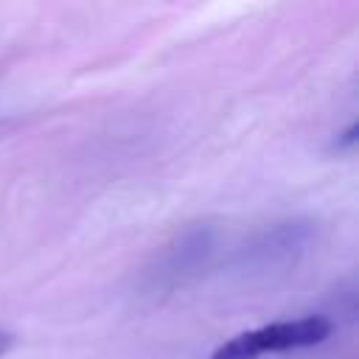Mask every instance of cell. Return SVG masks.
<instances>
[{
    "label": "cell",
    "instance_id": "obj_1",
    "mask_svg": "<svg viewBox=\"0 0 359 359\" xmlns=\"http://www.w3.org/2000/svg\"><path fill=\"white\" fill-rule=\"evenodd\" d=\"M328 334H331V323L320 314H309V317L283 320V323L244 331V334L227 339L224 345H219L210 353V359H258L261 353L311 348V345H320Z\"/></svg>",
    "mask_w": 359,
    "mask_h": 359
},
{
    "label": "cell",
    "instance_id": "obj_2",
    "mask_svg": "<svg viewBox=\"0 0 359 359\" xmlns=\"http://www.w3.org/2000/svg\"><path fill=\"white\" fill-rule=\"evenodd\" d=\"M353 143H356V123H351V126L342 132V137L334 140V149L342 151V149H348V146H353Z\"/></svg>",
    "mask_w": 359,
    "mask_h": 359
},
{
    "label": "cell",
    "instance_id": "obj_3",
    "mask_svg": "<svg viewBox=\"0 0 359 359\" xmlns=\"http://www.w3.org/2000/svg\"><path fill=\"white\" fill-rule=\"evenodd\" d=\"M11 345H14V334L0 328V356H6V353L11 351Z\"/></svg>",
    "mask_w": 359,
    "mask_h": 359
}]
</instances>
